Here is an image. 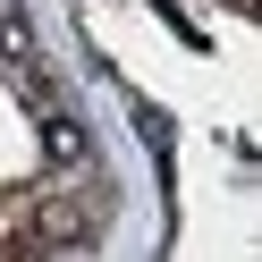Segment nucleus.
<instances>
[{
  "instance_id": "nucleus-1",
  "label": "nucleus",
  "mask_w": 262,
  "mask_h": 262,
  "mask_svg": "<svg viewBox=\"0 0 262 262\" xmlns=\"http://www.w3.org/2000/svg\"><path fill=\"white\" fill-rule=\"evenodd\" d=\"M17 220H26V237H34L42 254H85L110 228V194L102 186H42V194L17 203Z\"/></svg>"
},
{
  "instance_id": "nucleus-2",
  "label": "nucleus",
  "mask_w": 262,
  "mask_h": 262,
  "mask_svg": "<svg viewBox=\"0 0 262 262\" xmlns=\"http://www.w3.org/2000/svg\"><path fill=\"white\" fill-rule=\"evenodd\" d=\"M42 152L59 161V169H85L93 144H85V119H68V110H42Z\"/></svg>"
},
{
  "instance_id": "nucleus-3",
  "label": "nucleus",
  "mask_w": 262,
  "mask_h": 262,
  "mask_svg": "<svg viewBox=\"0 0 262 262\" xmlns=\"http://www.w3.org/2000/svg\"><path fill=\"white\" fill-rule=\"evenodd\" d=\"M26 262H85V254H26Z\"/></svg>"
},
{
  "instance_id": "nucleus-4",
  "label": "nucleus",
  "mask_w": 262,
  "mask_h": 262,
  "mask_svg": "<svg viewBox=\"0 0 262 262\" xmlns=\"http://www.w3.org/2000/svg\"><path fill=\"white\" fill-rule=\"evenodd\" d=\"M228 9H262V0H228Z\"/></svg>"
}]
</instances>
